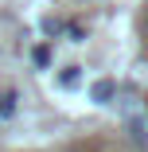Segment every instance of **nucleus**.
I'll list each match as a JSON object with an SVG mask.
<instances>
[{"label": "nucleus", "mask_w": 148, "mask_h": 152, "mask_svg": "<svg viewBox=\"0 0 148 152\" xmlns=\"http://www.w3.org/2000/svg\"><path fill=\"white\" fill-rule=\"evenodd\" d=\"M63 27H66V23H58V20H51V16L43 20V31H47V35H63Z\"/></svg>", "instance_id": "423d86ee"}, {"label": "nucleus", "mask_w": 148, "mask_h": 152, "mask_svg": "<svg viewBox=\"0 0 148 152\" xmlns=\"http://www.w3.org/2000/svg\"><path fill=\"white\" fill-rule=\"evenodd\" d=\"M129 137H133V144H148V121L144 117H129Z\"/></svg>", "instance_id": "7ed1b4c3"}, {"label": "nucleus", "mask_w": 148, "mask_h": 152, "mask_svg": "<svg viewBox=\"0 0 148 152\" xmlns=\"http://www.w3.org/2000/svg\"><path fill=\"white\" fill-rule=\"evenodd\" d=\"M63 31L70 35V43H86V27H82V23H66Z\"/></svg>", "instance_id": "39448f33"}, {"label": "nucleus", "mask_w": 148, "mask_h": 152, "mask_svg": "<svg viewBox=\"0 0 148 152\" xmlns=\"http://www.w3.org/2000/svg\"><path fill=\"white\" fill-rule=\"evenodd\" d=\"M117 98V82H109V78H98L94 86H90V102L94 105H109Z\"/></svg>", "instance_id": "f257e3e1"}, {"label": "nucleus", "mask_w": 148, "mask_h": 152, "mask_svg": "<svg viewBox=\"0 0 148 152\" xmlns=\"http://www.w3.org/2000/svg\"><path fill=\"white\" fill-rule=\"evenodd\" d=\"M31 58H35V66H47V63H51V51H47V47H35Z\"/></svg>", "instance_id": "0eeeda50"}, {"label": "nucleus", "mask_w": 148, "mask_h": 152, "mask_svg": "<svg viewBox=\"0 0 148 152\" xmlns=\"http://www.w3.org/2000/svg\"><path fill=\"white\" fill-rule=\"evenodd\" d=\"M16 109H20V94L16 90H0V121H8Z\"/></svg>", "instance_id": "f03ea898"}, {"label": "nucleus", "mask_w": 148, "mask_h": 152, "mask_svg": "<svg viewBox=\"0 0 148 152\" xmlns=\"http://www.w3.org/2000/svg\"><path fill=\"white\" fill-rule=\"evenodd\" d=\"M144 121H148V105H144Z\"/></svg>", "instance_id": "6e6552de"}, {"label": "nucleus", "mask_w": 148, "mask_h": 152, "mask_svg": "<svg viewBox=\"0 0 148 152\" xmlns=\"http://www.w3.org/2000/svg\"><path fill=\"white\" fill-rule=\"evenodd\" d=\"M78 78H82V66H66L63 74H58V86L70 90V86H78Z\"/></svg>", "instance_id": "20e7f679"}]
</instances>
